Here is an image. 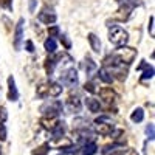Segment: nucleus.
I'll return each instance as SVG.
<instances>
[{
    "mask_svg": "<svg viewBox=\"0 0 155 155\" xmlns=\"http://www.w3.org/2000/svg\"><path fill=\"white\" fill-rule=\"evenodd\" d=\"M115 59L118 62H123V65H129V64H132L134 59L137 58V50L135 48H130V47H120L118 50L115 51Z\"/></svg>",
    "mask_w": 155,
    "mask_h": 155,
    "instance_id": "obj_1",
    "label": "nucleus"
},
{
    "mask_svg": "<svg viewBox=\"0 0 155 155\" xmlns=\"http://www.w3.org/2000/svg\"><path fill=\"white\" fill-rule=\"evenodd\" d=\"M109 41L118 47H124L129 41V34L121 27H112V30L109 33Z\"/></svg>",
    "mask_w": 155,
    "mask_h": 155,
    "instance_id": "obj_2",
    "label": "nucleus"
},
{
    "mask_svg": "<svg viewBox=\"0 0 155 155\" xmlns=\"http://www.w3.org/2000/svg\"><path fill=\"white\" fill-rule=\"evenodd\" d=\"M42 112H45V116H48V118H58V113L62 112V102L53 101L51 104L44 106L42 107Z\"/></svg>",
    "mask_w": 155,
    "mask_h": 155,
    "instance_id": "obj_3",
    "label": "nucleus"
},
{
    "mask_svg": "<svg viewBox=\"0 0 155 155\" xmlns=\"http://www.w3.org/2000/svg\"><path fill=\"white\" fill-rule=\"evenodd\" d=\"M61 81H62V84H65L68 87H76L78 85V71L74 68L67 70L64 74H61Z\"/></svg>",
    "mask_w": 155,
    "mask_h": 155,
    "instance_id": "obj_4",
    "label": "nucleus"
},
{
    "mask_svg": "<svg viewBox=\"0 0 155 155\" xmlns=\"http://www.w3.org/2000/svg\"><path fill=\"white\" fill-rule=\"evenodd\" d=\"M23 23L25 19H19L16 25V33H14V48L19 51L22 48V41H23Z\"/></svg>",
    "mask_w": 155,
    "mask_h": 155,
    "instance_id": "obj_5",
    "label": "nucleus"
},
{
    "mask_svg": "<svg viewBox=\"0 0 155 155\" xmlns=\"http://www.w3.org/2000/svg\"><path fill=\"white\" fill-rule=\"evenodd\" d=\"M37 19L41 20L42 23H47V25H50V23H54L56 22V14L51 9H48V8H44L41 12H39V16H37Z\"/></svg>",
    "mask_w": 155,
    "mask_h": 155,
    "instance_id": "obj_6",
    "label": "nucleus"
},
{
    "mask_svg": "<svg viewBox=\"0 0 155 155\" xmlns=\"http://www.w3.org/2000/svg\"><path fill=\"white\" fill-rule=\"evenodd\" d=\"M8 99L9 101H17L19 99V92H17L16 81H14L12 76L8 78Z\"/></svg>",
    "mask_w": 155,
    "mask_h": 155,
    "instance_id": "obj_7",
    "label": "nucleus"
},
{
    "mask_svg": "<svg viewBox=\"0 0 155 155\" xmlns=\"http://www.w3.org/2000/svg\"><path fill=\"white\" fill-rule=\"evenodd\" d=\"M99 96H101V99H104L106 102H109V104L115 102V99H116V95H115V92H113L110 87L101 88V90H99Z\"/></svg>",
    "mask_w": 155,
    "mask_h": 155,
    "instance_id": "obj_8",
    "label": "nucleus"
},
{
    "mask_svg": "<svg viewBox=\"0 0 155 155\" xmlns=\"http://www.w3.org/2000/svg\"><path fill=\"white\" fill-rule=\"evenodd\" d=\"M87 39H88V44H90V47H92V50L95 51V53H101L102 45H101L99 37H96V34H93V33H90L87 36Z\"/></svg>",
    "mask_w": 155,
    "mask_h": 155,
    "instance_id": "obj_9",
    "label": "nucleus"
},
{
    "mask_svg": "<svg viewBox=\"0 0 155 155\" xmlns=\"http://www.w3.org/2000/svg\"><path fill=\"white\" fill-rule=\"evenodd\" d=\"M96 132L102 137H107V135H112L113 132V126L109 124V123H98L96 126Z\"/></svg>",
    "mask_w": 155,
    "mask_h": 155,
    "instance_id": "obj_10",
    "label": "nucleus"
},
{
    "mask_svg": "<svg viewBox=\"0 0 155 155\" xmlns=\"http://www.w3.org/2000/svg\"><path fill=\"white\" fill-rule=\"evenodd\" d=\"M51 144L56 146V147H59V149H61V147H62V149H68V147H71V140L61 137V138H56Z\"/></svg>",
    "mask_w": 155,
    "mask_h": 155,
    "instance_id": "obj_11",
    "label": "nucleus"
},
{
    "mask_svg": "<svg viewBox=\"0 0 155 155\" xmlns=\"http://www.w3.org/2000/svg\"><path fill=\"white\" fill-rule=\"evenodd\" d=\"M58 123H59V120H58V118H48V116H45V118H42V120H41L42 127H44V129H47V130H53L54 126H56Z\"/></svg>",
    "mask_w": 155,
    "mask_h": 155,
    "instance_id": "obj_12",
    "label": "nucleus"
},
{
    "mask_svg": "<svg viewBox=\"0 0 155 155\" xmlns=\"http://www.w3.org/2000/svg\"><path fill=\"white\" fill-rule=\"evenodd\" d=\"M113 74H116V78H118L120 81H124L126 76H127V68L124 65H113Z\"/></svg>",
    "mask_w": 155,
    "mask_h": 155,
    "instance_id": "obj_13",
    "label": "nucleus"
},
{
    "mask_svg": "<svg viewBox=\"0 0 155 155\" xmlns=\"http://www.w3.org/2000/svg\"><path fill=\"white\" fill-rule=\"evenodd\" d=\"M68 107L71 110H76V112H79L81 110V101H79V96L78 95H70L68 96Z\"/></svg>",
    "mask_w": 155,
    "mask_h": 155,
    "instance_id": "obj_14",
    "label": "nucleus"
},
{
    "mask_svg": "<svg viewBox=\"0 0 155 155\" xmlns=\"http://www.w3.org/2000/svg\"><path fill=\"white\" fill-rule=\"evenodd\" d=\"M85 104H87L88 110H90V112H93V113L99 112V109H101L99 101H98V99H95V98H87V99H85Z\"/></svg>",
    "mask_w": 155,
    "mask_h": 155,
    "instance_id": "obj_15",
    "label": "nucleus"
},
{
    "mask_svg": "<svg viewBox=\"0 0 155 155\" xmlns=\"http://www.w3.org/2000/svg\"><path fill=\"white\" fill-rule=\"evenodd\" d=\"M138 68H144V73H143V79H150V78H153V67H150L149 64H146L144 61L141 62V65Z\"/></svg>",
    "mask_w": 155,
    "mask_h": 155,
    "instance_id": "obj_16",
    "label": "nucleus"
},
{
    "mask_svg": "<svg viewBox=\"0 0 155 155\" xmlns=\"http://www.w3.org/2000/svg\"><path fill=\"white\" fill-rule=\"evenodd\" d=\"M62 93V85L61 84H58V82H53V84H50L48 85V95L50 96H59Z\"/></svg>",
    "mask_w": 155,
    "mask_h": 155,
    "instance_id": "obj_17",
    "label": "nucleus"
},
{
    "mask_svg": "<svg viewBox=\"0 0 155 155\" xmlns=\"http://www.w3.org/2000/svg\"><path fill=\"white\" fill-rule=\"evenodd\" d=\"M51 134H53V138H54V140L64 137V134H65V124H64V123H58V124L54 126V129L51 130Z\"/></svg>",
    "mask_w": 155,
    "mask_h": 155,
    "instance_id": "obj_18",
    "label": "nucleus"
},
{
    "mask_svg": "<svg viewBox=\"0 0 155 155\" xmlns=\"http://www.w3.org/2000/svg\"><path fill=\"white\" fill-rule=\"evenodd\" d=\"M98 78H99L102 82H106V84H110L112 79H113V76H112V74L107 71V68H104V67H102V68L98 71Z\"/></svg>",
    "mask_w": 155,
    "mask_h": 155,
    "instance_id": "obj_19",
    "label": "nucleus"
},
{
    "mask_svg": "<svg viewBox=\"0 0 155 155\" xmlns=\"http://www.w3.org/2000/svg\"><path fill=\"white\" fill-rule=\"evenodd\" d=\"M96 149H98V147H96L95 143H87V144H84L81 155H95V153H96Z\"/></svg>",
    "mask_w": 155,
    "mask_h": 155,
    "instance_id": "obj_20",
    "label": "nucleus"
},
{
    "mask_svg": "<svg viewBox=\"0 0 155 155\" xmlns=\"http://www.w3.org/2000/svg\"><path fill=\"white\" fill-rule=\"evenodd\" d=\"M130 118H132V121L134 123H141V121H143L144 120V112H143V109H135L134 112H132V116H130Z\"/></svg>",
    "mask_w": 155,
    "mask_h": 155,
    "instance_id": "obj_21",
    "label": "nucleus"
},
{
    "mask_svg": "<svg viewBox=\"0 0 155 155\" xmlns=\"http://www.w3.org/2000/svg\"><path fill=\"white\" fill-rule=\"evenodd\" d=\"M44 47H45V50L48 51V53H54L56 51V41L51 39V37H48L45 41V44H44Z\"/></svg>",
    "mask_w": 155,
    "mask_h": 155,
    "instance_id": "obj_22",
    "label": "nucleus"
},
{
    "mask_svg": "<svg viewBox=\"0 0 155 155\" xmlns=\"http://www.w3.org/2000/svg\"><path fill=\"white\" fill-rule=\"evenodd\" d=\"M48 85H50V84L44 82V84H41V85L37 87V96H39V98H45V96H48Z\"/></svg>",
    "mask_w": 155,
    "mask_h": 155,
    "instance_id": "obj_23",
    "label": "nucleus"
},
{
    "mask_svg": "<svg viewBox=\"0 0 155 155\" xmlns=\"http://www.w3.org/2000/svg\"><path fill=\"white\" fill-rule=\"evenodd\" d=\"M54 65H56V59H53V58L50 59V58H48V59H47V62H45V70H47L48 76H51V74H53Z\"/></svg>",
    "mask_w": 155,
    "mask_h": 155,
    "instance_id": "obj_24",
    "label": "nucleus"
},
{
    "mask_svg": "<svg viewBox=\"0 0 155 155\" xmlns=\"http://www.w3.org/2000/svg\"><path fill=\"white\" fill-rule=\"evenodd\" d=\"M87 64H85V73L88 74V76H92V73L96 70V64L90 59V58H87V61H85Z\"/></svg>",
    "mask_w": 155,
    "mask_h": 155,
    "instance_id": "obj_25",
    "label": "nucleus"
},
{
    "mask_svg": "<svg viewBox=\"0 0 155 155\" xmlns=\"http://www.w3.org/2000/svg\"><path fill=\"white\" fill-rule=\"evenodd\" d=\"M48 147H50V144H42L41 147H37L36 150H33V155H47L48 153Z\"/></svg>",
    "mask_w": 155,
    "mask_h": 155,
    "instance_id": "obj_26",
    "label": "nucleus"
},
{
    "mask_svg": "<svg viewBox=\"0 0 155 155\" xmlns=\"http://www.w3.org/2000/svg\"><path fill=\"white\" fill-rule=\"evenodd\" d=\"M59 37H61V44H62L64 47H65V48L68 50V48L71 47V42L68 41V37H67L65 34H62V36H59Z\"/></svg>",
    "mask_w": 155,
    "mask_h": 155,
    "instance_id": "obj_27",
    "label": "nucleus"
},
{
    "mask_svg": "<svg viewBox=\"0 0 155 155\" xmlns=\"http://www.w3.org/2000/svg\"><path fill=\"white\" fill-rule=\"evenodd\" d=\"M0 6L5 9H12V0H0Z\"/></svg>",
    "mask_w": 155,
    "mask_h": 155,
    "instance_id": "obj_28",
    "label": "nucleus"
},
{
    "mask_svg": "<svg viewBox=\"0 0 155 155\" xmlns=\"http://www.w3.org/2000/svg\"><path fill=\"white\" fill-rule=\"evenodd\" d=\"M6 140V127L3 123H0V141H5Z\"/></svg>",
    "mask_w": 155,
    "mask_h": 155,
    "instance_id": "obj_29",
    "label": "nucleus"
},
{
    "mask_svg": "<svg viewBox=\"0 0 155 155\" xmlns=\"http://www.w3.org/2000/svg\"><path fill=\"white\" fill-rule=\"evenodd\" d=\"M146 134H147V137H149L150 140H153V137H155V130H153V124H149V126L146 127Z\"/></svg>",
    "mask_w": 155,
    "mask_h": 155,
    "instance_id": "obj_30",
    "label": "nucleus"
},
{
    "mask_svg": "<svg viewBox=\"0 0 155 155\" xmlns=\"http://www.w3.org/2000/svg\"><path fill=\"white\" fill-rule=\"evenodd\" d=\"M84 88L87 90V92H90V93H96V88H95V84L93 82H85Z\"/></svg>",
    "mask_w": 155,
    "mask_h": 155,
    "instance_id": "obj_31",
    "label": "nucleus"
},
{
    "mask_svg": "<svg viewBox=\"0 0 155 155\" xmlns=\"http://www.w3.org/2000/svg\"><path fill=\"white\" fill-rule=\"evenodd\" d=\"M48 34H50L51 39H53L54 36L59 34V28H58V27H51V28H48Z\"/></svg>",
    "mask_w": 155,
    "mask_h": 155,
    "instance_id": "obj_32",
    "label": "nucleus"
},
{
    "mask_svg": "<svg viewBox=\"0 0 155 155\" xmlns=\"http://www.w3.org/2000/svg\"><path fill=\"white\" fill-rule=\"evenodd\" d=\"M153 16H150V19H149V33H150V36L153 37L155 36V31H153Z\"/></svg>",
    "mask_w": 155,
    "mask_h": 155,
    "instance_id": "obj_33",
    "label": "nucleus"
},
{
    "mask_svg": "<svg viewBox=\"0 0 155 155\" xmlns=\"http://www.w3.org/2000/svg\"><path fill=\"white\" fill-rule=\"evenodd\" d=\"M6 118H8V115H6V110H5V107H0V123H3Z\"/></svg>",
    "mask_w": 155,
    "mask_h": 155,
    "instance_id": "obj_34",
    "label": "nucleus"
},
{
    "mask_svg": "<svg viewBox=\"0 0 155 155\" xmlns=\"http://www.w3.org/2000/svg\"><path fill=\"white\" fill-rule=\"evenodd\" d=\"M25 45H27V51H30V53H33V51H34V45H33L31 41H27V42H25Z\"/></svg>",
    "mask_w": 155,
    "mask_h": 155,
    "instance_id": "obj_35",
    "label": "nucleus"
},
{
    "mask_svg": "<svg viewBox=\"0 0 155 155\" xmlns=\"http://www.w3.org/2000/svg\"><path fill=\"white\" fill-rule=\"evenodd\" d=\"M121 155H140L137 150H134V149H127V150H124Z\"/></svg>",
    "mask_w": 155,
    "mask_h": 155,
    "instance_id": "obj_36",
    "label": "nucleus"
},
{
    "mask_svg": "<svg viewBox=\"0 0 155 155\" xmlns=\"http://www.w3.org/2000/svg\"><path fill=\"white\" fill-rule=\"evenodd\" d=\"M30 12H34V9H36V0H30Z\"/></svg>",
    "mask_w": 155,
    "mask_h": 155,
    "instance_id": "obj_37",
    "label": "nucleus"
},
{
    "mask_svg": "<svg viewBox=\"0 0 155 155\" xmlns=\"http://www.w3.org/2000/svg\"><path fill=\"white\" fill-rule=\"evenodd\" d=\"M110 155H121V152H112Z\"/></svg>",
    "mask_w": 155,
    "mask_h": 155,
    "instance_id": "obj_38",
    "label": "nucleus"
}]
</instances>
